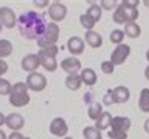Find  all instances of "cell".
Returning <instances> with one entry per match:
<instances>
[{"label": "cell", "mask_w": 149, "mask_h": 139, "mask_svg": "<svg viewBox=\"0 0 149 139\" xmlns=\"http://www.w3.org/2000/svg\"><path fill=\"white\" fill-rule=\"evenodd\" d=\"M48 22L45 21V16L37 11L22 13L17 17V28H19L21 37L26 40H40L46 32Z\"/></svg>", "instance_id": "cell-1"}, {"label": "cell", "mask_w": 149, "mask_h": 139, "mask_svg": "<svg viewBox=\"0 0 149 139\" xmlns=\"http://www.w3.org/2000/svg\"><path fill=\"white\" fill-rule=\"evenodd\" d=\"M30 101L29 97V87L26 82H16L11 87V93H10V103L16 108H24Z\"/></svg>", "instance_id": "cell-2"}, {"label": "cell", "mask_w": 149, "mask_h": 139, "mask_svg": "<svg viewBox=\"0 0 149 139\" xmlns=\"http://www.w3.org/2000/svg\"><path fill=\"white\" fill-rule=\"evenodd\" d=\"M59 35H60V28L56 22H49L46 26V32L43 33V37L40 38L37 43L40 46V49L49 48V46H56V43L59 40Z\"/></svg>", "instance_id": "cell-3"}, {"label": "cell", "mask_w": 149, "mask_h": 139, "mask_svg": "<svg viewBox=\"0 0 149 139\" xmlns=\"http://www.w3.org/2000/svg\"><path fill=\"white\" fill-rule=\"evenodd\" d=\"M26 84L29 87V90H33V92H41L46 89V77L43 76L41 73L35 71V73H30L26 79Z\"/></svg>", "instance_id": "cell-4"}, {"label": "cell", "mask_w": 149, "mask_h": 139, "mask_svg": "<svg viewBox=\"0 0 149 139\" xmlns=\"http://www.w3.org/2000/svg\"><path fill=\"white\" fill-rule=\"evenodd\" d=\"M129 55H130V46L122 43V44L116 46V49L111 52V59H109V62H111L114 66L116 65H122V63L129 59Z\"/></svg>", "instance_id": "cell-5"}, {"label": "cell", "mask_w": 149, "mask_h": 139, "mask_svg": "<svg viewBox=\"0 0 149 139\" xmlns=\"http://www.w3.org/2000/svg\"><path fill=\"white\" fill-rule=\"evenodd\" d=\"M67 13H68V10H67V6L63 5L62 2H52L51 5H49V17H51L52 22H56V24L65 19Z\"/></svg>", "instance_id": "cell-6"}, {"label": "cell", "mask_w": 149, "mask_h": 139, "mask_svg": "<svg viewBox=\"0 0 149 139\" xmlns=\"http://www.w3.org/2000/svg\"><path fill=\"white\" fill-rule=\"evenodd\" d=\"M0 22H2V26L5 28L16 27L17 17H16L15 11H13L10 6H2V8H0Z\"/></svg>", "instance_id": "cell-7"}, {"label": "cell", "mask_w": 149, "mask_h": 139, "mask_svg": "<svg viewBox=\"0 0 149 139\" xmlns=\"http://www.w3.org/2000/svg\"><path fill=\"white\" fill-rule=\"evenodd\" d=\"M49 133L57 136V138H65L67 133H68V125H67V122L62 117H56L49 123Z\"/></svg>", "instance_id": "cell-8"}, {"label": "cell", "mask_w": 149, "mask_h": 139, "mask_svg": "<svg viewBox=\"0 0 149 139\" xmlns=\"http://www.w3.org/2000/svg\"><path fill=\"white\" fill-rule=\"evenodd\" d=\"M60 68H62L65 73L68 74H78V71L83 70V65H81V60L78 57H67V59L62 60L60 63Z\"/></svg>", "instance_id": "cell-9"}, {"label": "cell", "mask_w": 149, "mask_h": 139, "mask_svg": "<svg viewBox=\"0 0 149 139\" xmlns=\"http://www.w3.org/2000/svg\"><path fill=\"white\" fill-rule=\"evenodd\" d=\"M38 66L40 65V57H38V54H27L26 57L22 59V62H21V68H22L24 71H27V73H35L37 71Z\"/></svg>", "instance_id": "cell-10"}, {"label": "cell", "mask_w": 149, "mask_h": 139, "mask_svg": "<svg viewBox=\"0 0 149 139\" xmlns=\"http://www.w3.org/2000/svg\"><path fill=\"white\" fill-rule=\"evenodd\" d=\"M111 97H113V103L122 104V103H127L130 100V90L125 85H118L116 89H111Z\"/></svg>", "instance_id": "cell-11"}, {"label": "cell", "mask_w": 149, "mask_h": 139, "mask_svg": "<svg viewBox=\"0 0 149 139\" xmlns=\"http://www.w3.org/2000/svg\"><path fill=\"white\" fill-rule=\"evenodd\" d=\"M130 127H132V120L129 117H124V115H118V117H113L111 120V130L114 131H124V133H129Z\"/></svg>", "instance_id": "cell-12"}, {"label": "cell", "mask_w": 149, "mask_h": 139, "mask_svg": "<svg viewBox=\"0 0 149 139\" xmlns=\"http://www.w3.org/2000/svg\"><path fill=\"white\" fill-rule=\"evenodd\" d=\"M24 123H26L24 117L21 115V114H17V112L8 114V115H6V120H5V125L8 127L11 131H19L21 128L24 127Z\"/></svg>", "instance_id": "cell-13"}, {"label": "cell", "mask_w": 149, "mask_h": 139, "mask_svg": "<svg viewBox=\"0 0 149 139\" xmlns=\"http://www.w3.org/2000/svg\"><path fill=\"white\" fill-rule=\"evenodd\" d=\"M67 49L70 51V54L73 57L76 55H81L84 52V40L79 37H72L67 43Z\"/></svg>", "instance_id": "cell-14"}, {"label": "cell", "mask_w": 149, "mask_h": 139, "mask_svg": "<svg viewBox=\"0 0 149 139\" xmlns=\"http://www.w3.org/2000/svg\"><path fill=\"white\" fill-rule=\"evenodd\" d=\"M38 57H40V65L43 66V68H45L46 71L52 73V71L57 70L59 63H57V60H56V57L48 55V54H45V52H41V51L38 52Z\"/></svg>", "instance_id": "cell-15"}, {"label": "cell", "mask_w": 149, "mask_h": 139, "mask_svg": "<svg viewBox=\"0 0 149 139\" xmlns=\"http://www.w3.org/2000/svg\"><path fill=\"white\" fill-rule=\"evenodd\" d=\"M84 41H86L91 48H94V49L102 48V46H103V38H102V35L97 33L95 30L86 32V35H84Z\"/></svg>", "instance_id": "cell-16"}, {"label": "cell", "mask_w": 149, "mask_h": 139, "mask_svg": "<svg viewBox=\"0 0 149 139\" xmlns=\"http://www.w3.org/2000/svg\"><path fill=\"white\" fill-rule=\"evenodd\" d=\"M79 77H81V82L86 84L87 87H92V85L97 84V73L92 68H83L79 73Z\"/></svg>", "instance_id": "cell-17"}, {"label": "cell", "mask_w": 149, "mask_h": 139, "mask_svg": "<svg viewBox=\"0 0 149 139\" xmlns=\"http://www.w3.org/2000/svg\"><path fill=\"white\" fill-rule=\"evenodd\" d=\"M111 120H113V115L109 112H106V111H103L102 112V115L98 117L97 120H95V128L97 130H106V128H109L111 127Z\"/></svg>", "instance_id": "cell-18"}, {"label": "cell", "mask_w": 149, "mask_h": 139, "mask_svg": "<svg viewBox=\"0 0 149 139\" xmlns=\"http://www.w3.org/2000/svg\"><path fill=\"white\" fill-rule=\"evenodd\" d=\"M65 85L68 90H79V87L83 85L79 74H68L65 77Z\"/></svg>", "instance_id": "cell-19"}, {"label": "cell", "mask_w": 149, "mask_h": 139, "mask_svg": "<svg viewBox=\"0 0 149 139\" xmlns=\"http://www.w3.org/2000/svg\"><path fill=\"white\" fill-rule=\"evenodd\" d=\"M138 108L141 112H149V89H143L138 98Z\"/></svg>", "instance_id": "cell-20"}, {"label": "cell", "mask_w": 149, "mask_h": 139, "mask_svg": "<svg viewBox=\"0 0 149 139\" xmlns=\"http://www.w3.org/2000/svg\"><path fill=\"white\" fill-rule=\"evenodd\" d=\"M124 33H125L129 38H138L141 35V27L138 26L136 22H129V24H125Z\"/></svg>", "instance_id": "cell-21"}, {"label": "cell", "mask_w": 149, "mask_h": 139, "mask_svg": "<svg viewBox=\"0 0 149 139\" xmlns=\"http://www.w3.org/2000/svg\"><path fill=\"white\" fill-rule=\"evenodd\" d=\"M103 112V108H102V103H97V101H92L89 104V109H87V114H89V119L92 120H97L98 117L102 115Z\"/></svg>", "instance_id": "cell-22"}, {"label": "cell", "mask_w": 149, "mask_h": 139, "mask_svg": "<svg viewBox=\"0 0 149 139\" xmlns=\"http://www.w3.org/2000/svg\"><path fill=\"white\" fill-rule=\"evenodd\" d=\"M102 11H103V10L100 8V5H97V3H92L89 8H87L86 14L91 17L92 21H94V22H98V21L102 19Z\"/></svg>", "instance_id": "cell-23"}, {"label": "cell", "mask_w": 149, "mask_h": 139, "mask_svg": "<svg viewBox=\"0 0 149 139\" xmlns=\"http://www.w3.org/2000/svg\"><path fill=\"white\" fill-rule=\"evenodd\" d=\"M13 52V44L10 40H0V60H3L5 57L11 55Z\"/></svg>", "instance_id": "cell-24"}, {"label": "cell", "mask_w": 149, "mask_h": 139, "mask_svg": "<svg viewBox=\"0 0 149 139\" xmlns=\"http://www.w3.org/2000/svg\"><path fill=\"white\" fill-rule=\"evenodd\" d=\"M83 136L84 139H102V131L95 127H86L83 130Z\"/></svg>", "instance_id": "cell-25"}, {"label": "cell", "mask_w": 149, "mask_h": 139, "mask_svg": "<svg viewBox=\"0 0 149 139\" xmlns=\"http://www.w3.org/2000/svg\"><path fill=\"white\" fill-rule=\"evenodd\" d=\"M113 21H114L116 24H125V13H124L122 3H119L118 8L113 11Z\"/></svg>", "instance_id": "cell-26"}, {"label": "cell", "mask_w": 149, "mask_h": 139, "mask_svg": "<svg viewBox=\"0 0 149 139\" xmlns=\"http://www.w3.org/2000/svg\"><path fill=\"white\" fill-rule=\"evenodd\" d=\"M124 37H125V33H124V30H120V28H116V30H113L111 33H109V41L114 43V44H122L124 41Z\"/></svg>", "instance_id": "cell-27"}, {"label": "cell", "mask_w": 149, "mask_h": 139, "mask_svg": "<svg viewBox=\"0 0 149 139\" xmlns=\"http://www.w3.org/2000/svg\"><path fill=\"white\" fill-rule=\"evenodd\" d=\"M122 6H124V5H122ZM124 13H125V24H129V22H136L138 16H140L138 10H133V8H125V6H124Z\"/></svg>", "instance_id": "cell-28"}, {"label": "cell", "mask_w": 149, "mask_h": 139, "mask_svg": "<svg viewBox=\"0 0 149 139\" xmlns=\"http://www.w3.org/2000/svg\"><path fill=\"white\" fill-rule=\"evenodd\" d=\"M79 22H81V26H83L84 28H86V32L92 30V28H94V26H95V22L91 19L89 16H87L86 13H84V14H81V16H79Z\"/></svg>", "instance_id": "cell-29"}, {"label": "cell", "mask_w": 149, "mask_h": 139, "mask_svg": "<svg viewBox=\"0 0 149 139\" xmlns=\"http://www.w3.org/2000/svg\"><path fill=\"white\" fill-rule=\"evenodd\" d=\"M11 87L13 85L8 82L6 79H3V77H0V95H8L10 97V93H11Z\"/></svg>", "instance_id": "cell-30"}, {"label": "cell", "mask_w": 149, "mask_h": 139, "mask_svg": "<svg viewBox=\"0 0 149 139\" xmlns=\"http://www.w3.org/2000/svg\"><path fill=\"white\" fill-rule=\"evenodd\" d=\"M119 3L114 2V0H102L100 2V8L102 10H108V11H114L118 8Z\"/></svg>", "instance_id": "cell-31"}, {"label": "cell", "mask_w": 149, "mask_h": 139, "mask_svg": "<svg viewBox=\"0 0 149 139\" xmlns=\"http://www.w3.org/2000/svg\"><path fill=\"white\" fill-rule=\"evenodd\" d=\"M100 70H102V73H105V74H113L116 70V66L113 65L109 60H105V62L100 63Z\"/></svg>", "instance_id": "cell-32"}, {"label": "cell", "mask_w": 149, "mask_h": 139, "mask_svg": "<svg viewBox=\"0 0 149 139\" xmlns=\"http://www.w3.org/2000/svg\"><path fill=\"white\" fill-rule=\"evenodd\" d=\"M129 134L124 133V131H114V130H109L108 131V138L109 139H127Z\"/></svg>", "instance_id": "cell-33"}, {"label": "cell", "mask_w": 149, "mask_h": 139, "mask_svg": "<svg viewBox=\"0 0 149 139\" xmlns=\"http://www.w3.org/2000/svg\"><path fill=\"white\" fill-rule=\"evenodd\" d=\"M40 51H41V52H45V54H48V55L56 57V55H57V52H59V48H57V44H56V46H49V48L40 49Z\"/></svg>", "instance_id": "cell-34"}, {"label": "cell", "mask_w": 149, "mask_h": 139, "mask_svg": "<svg viewBox=\"0 0 149 139\" xmlns=\"http://www.w3.org/2000/svg\"><path fill=\"white\" fill-rule=\"evenodd\" d=\"M122 3L124 6H125V8H133V10H138V0H122Z\"/></svg>", "instance_id": "cell-35"}, {"label": "cell", "mask_w": 149, "mask_h": 139, "mask_svg": "<svg viewBox=\"0 0 149 139\" xmlns=\"http://www.w3.org/2000/svg\"><path fill=\"white\" fill-rule=\"evenodd\" d=\"M33 5L37 6V8H46V6H49V2L48 0H35Z\"/></svg>", "instance_id": "cell-36"}, {"label": "cell", "mask_w": 149, "mask_h": 139, "mask_svg": "<svg viewBox=\"0 0 149 139\" xmlns=\"http://www.w3.org/2000/svg\"><path fill=\"white\" fill-rule=\"evenodd\" d=\"M6 71H8V63H6L5 60H0V77H2Z\"/></svg>", "instance_id": "cell-37"}, {"label": "cell", "mask_w": 149, "mask_h": 139, "mask_svg": "<svg viewBox=\"0 0 149 139\" xmlns=\"http://www.w3.org/2000/svg\"><path fill=\"white\" fill-rule=\"evenodd\" d=\"M103 103H105V104H113V97H111V90H108V92H106V95H105V98H103Z\"/></svg>", "instance_id": "cell-38"}, {"label": "cell", "mask_w": 149, "mask_h": 139, "mask_svg": "<svg viewBox=\"0 0 149 139\" xmlns=\"http://www.w3.org/2000/svg\"><path fill=\"white\" fill-rule=\"evenodd\" d=\"M6 139H24V136L19 133V131H11V134H10Z\"/></svg>", "instance_id": "cell-39"}, {"label": "cell", "mask_w": 149, "mask_h": 139, "mask_svg": "<svg viewBox=\"0 0 149 139\" xmlns=\"http://www.w3.org/2000/svg\"><path fill=\"white\" fill-rule=\"evenodd\" d=\"M5 120H6V115H3V114L0 112V127L5 125Z\"/></svg>", "instance_id": "cell-40"}, {"label": "cell", "mask_w": 149, "mask_h": 139, "mask_svg": "<svg viewBox=\"0 0 149 139\" xmlns=\"http://www.w3.org/2000/svg\"><path fill=\"white\" fill-rule=\"evenodd\" d=\"M144 131H146V133H149V119L144 120Z\"/></svg>", "instance_id": "cell-41"}, {"label": "cell", "mask_w": 149, "mask_h": 139, "mask_svg": "<svg viewBox=\"0 0 149 139\" xmlns=\"http://www.w3.org/2000/svg\"><path fill=\"white\" fill-rule=\"evenodd\" d=\"M144 77H146V79L149 81V65L146 66V70H144Z\"/></svg>", "instance_id": "cell-42"}, {"label": "cell", "mask_w": 149, "mask_h": 139, "mask_svg": "<svg viewBox=\"0 0 149 139\" xmlns=\"http://www.w3.org/2000/svg\"><path fill=\"white\" fill-rule=\"evenodd\" d=\"M0 139H6V134H5V131L0 128Z\"/></svg>", "instance_id": "cell-43"}, {"label": "cell", "mask_w": 149, "mask_h": 139, "mask_svg": "<svg viewBox=\"0 0 149 139\" xmlns=\"http://www.w3.org/2000/svg\"><path fill=\"white\" fill-rule=\"evenodd\" d=\"M143 3H144V6H148V8H149V0H143Z\"/></svg>", "instance_id": "cell-44"}, {"label": "cell", "mask_w": 149, "mask_h": 139, "mask_svg": "<svg viewBox=\"0 0 149 139\" xmlns=\"http://www.w3.org/2000/svg\"><path fill=\"white\" fill-rule=\"evenodd\" d=\"M146 59H148V62H149V49H148V52H146Z\"/></svg>", "instance_id": "cell-45"}, {"label": "cell", "mask_w": 149, "mask_h": 139, "mask_svg": "<svg viewBox=\"0 0 149 139\" xmlns=\"http://www.w3.org/2000/svg\"><path fill=\"white\" fill-rule=\"evenodd\" d=\"M3 30V26H2V22H0V32H2Z\"/></svg>", "instance_id": "cell-46"}, {"label": "cell", "mask_w": 149, "mask_h": 139, "mask_svg": "<svg viewBox=\"0 0 149 139\" xmlns=\"http://www.w3.org/2000/svg\"><path fill=\"white\" fill-rule=\"evenodd\" d=\"M63 139H73V138H68V136H65V138H63Z\"/></svg>", "instance_id": "cell-47"}, {"label": "cell", "mask_w": 149, "mask_h": 139, "mask_svg": "<svg viewBox=\"0 0 149 139\" xmlns=\"http://www.w3.org/2000/svg\"><path fill=\"white\" fill-rule=\"evenodd\" d=\"M24 139H30V138H24Z\"/></svg>", "instance_id": "cell-48"}]
</instances>
